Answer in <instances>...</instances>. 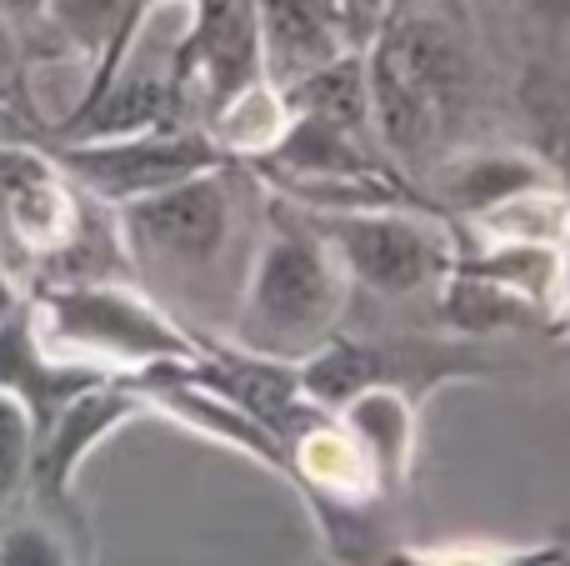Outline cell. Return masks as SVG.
<instances>
[{"label":"cell","instance_id":"cell-15","mask_svg":"<svg viewBox=\"0 0 570 566\" xmlns=\"http://www.w3.org/2000/svg\"><path fill=\"white\" fill-rule=\"evenodd\" d=\"M445 316H451L455 326H471V331L515 326V321H525V296L511 286H501V281L481 276V271H461V276L445 286Z\"/></svg>","mask_w":570,"mask_h":566},{"label":"cell","instance_id":"cell-13","mask_svg":"<svg viewBox=\"0 0 570 566\" xmlns=\"http://www.w3.org/2000/svg\"><path fill=\"white\" fill-rule=\"evenodd\" d=\"M295 377H301V391L315 401V407H351L361 391L381 387L385 381V357L375 347H361V341H341L331 336L325 347H315L311 357L295 361Z\"/></svg>","mask_w":570,"mask_h":566},{"label":"cell","instance_id":"cell-7","mask_svg":"<svg viewBox=\"0 0 570 566\" xmlns=\"http://www.w3.org/2000/svg\"><path fill=\"white\" fill-rule=\"evenodd\" d=\"M90 231L80 186L56 156L0 140V236L30 261H66Z\"/></svg>","mask_w":570,"mask_h":566},{"label":"cell","instance_id":"cell-11","mask_svg":"<svg viewBox=\"0 0 570 566\" xmlns=\"http://www.w3.org/2000/svg\"><path fill=\"white\" fill-rule=\"evenodd\" d=\"M261 6V56H266V80L276 90L295 86L301 76L321 70L325 60L345 56L341 20L325 16L311 0H256Z\"/></svg>","mask_w":570,"mask_h":566},{"label":"cell","instance_id":"cell-6","mask_svg":"<svg viewBox=\"0 0 570 566\" xmlns=\"http://www.w3.org/2000/svg\"><path fill=\"white\" fill-rule=\"evenodd\" d=\"M50 156L66 166L86 196L106 206H126L136 196L166 191L186 176H200L210 166H226V150L210 140V130L190 126H160L136 130V136H100V140H60Z\"/></svg>","mask_w":570,"mask_h":566},{"label":"cell","instance_id":"cell-16","mask_svg":"<svg viewBox=\"0 0 570 566\" xmlns=\"http://www.w3.org/2000/svg\"><path fill=\"white\" fill-rule=\"evenodd\" d=\"M0 566H86L46 511H0Z\"/></svg>","mask_w":570,"mask_h":566},{"label":"cell","instance_id":"cell-17","mask_svg":"<svg viewBox=\"0 0 570 566\" xmlns=\"http://www.w3.org/2000/svg\"><path fill=\"white\" fill-rule=\"evenodd\" d=\"M531 186H541V176H535V166H525L521 156H481L455 176V196L475 211H491Z\"/></svg>","mask_w":570,"mask_h":566},{"label":"cell","instance_id":"cell-14","mask_svg":"<svg viewBox=\"0 0 570 566\" xmlns=\"http://www.w3.org/2000/svg\"><path fill=\"white\" fill-rule=\"evenodd\" d=\"M341 411L351 417L355 441H365V457H371L385 477H395V471H401L405 447H411V407H405V401L381 381V387L361 391V397H355L351 407H341Z\"/></svg>","mask_w":570,"mask_h":566},{"label":"cell","instance_id":"cell-24","mask_svg":"<svg viewBox=\"0 0 570 566\" xmlns=\"http://www.w3.org/2000/svg\"><path fill=\"white\" fill-rule=\"evenodd\" d=\"M445 0H391V16L395 10H441Z\"/></svg>","mask_w":570,"mask_h":566},{"label":"cell","instance_id":"cell-18","mask_svg":"<svg viewBox=\"0 0 570 566\" xmlns=\"http://www.w3.org/2000/svg\"><path fill=\"white\" fill-rule=\"evenodd\" d=\"M30 457H36V417L20 397L0 391V511L30 481Z\"/></svg>","mask_w":570,"mask_h":566},{"label":"cell","instance_id":"cell-12","mask_svg":"<svg viewBox=\"0 0 570 566\" xmlns=\"http://www.w3.org/2000/svg\"><path fill=\"white\" fill-rule=\"evenodd\" d=\"M140 20H146V0H46L36 26H46L50 36L66 50H76V56H100L96 80H90V90L80 96V100H90L116 76L120 60L130 56V40L140 36Z\"/></svg>","mask_w":570,"mask_h":566},{"label":"cell","instance_id":"cell-4","mask_svg":"<svg viewBox=\"0 0 570 566\" xmlns=\"http://www.w3.org/2000/svg\"><path fill=\"white\" fill-rule=\"evenodd\" d=\"M30 321L36 336L60 357H100L136 371L200 357V347L170 321V311L110 281H50L40 286Z\"/></svg>","mask_w":570,"mask_h":566},{"label":"cell","instance_id":"cell-9","mask_svg":"<svg viewBox=\"0 0 570 566\" xmlns=\"http://www.w3.org/2000/svg\"><path fill=\"white\" fill-rule=\"evenodd\" d=\"M136 387H116L100 377L96 387L76 391L46 427H36V457H30V487L40 507H66L70 481L96 441H106L126 417H136Z\"/></svg>","mask_w":570,"mask_h":566},{"label":"cell","instance_id":"cell-23","mask_svg":"<svg viewBox=\"0 0 570 566\" xmlns=\"http://www.w3.org/2000/svg\"><path fill=\"white\" fill-rule=\"evenodd\" d=\"M10 306H16V281H10V266L0 256V311H10Z\"/></svg>","mask_w":570,"mask_h":566},{"label":"cell","instance_id":"cell-10","mask_svg":"<svg viewBox=\"0 0 570 566\" xmlns=\"http://www.w3.org/2000/svg\"><path fill=\"white\" fill-rule=\"evenodd\" d=\"M96 381H100V371L86 367V361L50 357V347L36 336L30 306L16 301L10 311H0V391L26 401L36 427H46L76 391L96 387Z\"/></svg>","mask_w":570,"mask_h":566},{"label":"cell","instance_id":"cell-21","mask_svg":"<svg viewBox=\"0 0 570 566\" xmlns=\"http://www.w3.org/2000/svg\"><path fill=\"white\" fill-rule=\"evenodd\" d=\"M535 26L556 30V36H570V0H525Z\"/></svg>","mask_w":570,"mask_h":566},{"label":"cell","instance_id":"cell-5","mask_svg":"<svg viewBox=\"0 0 570 566\" xmlns=\"http://www.w3.org/2000/svg\"><path fill=\"white\" fill-rule=\"evenodd\" d=\"M315 231L331 241L345 276L375 296H415L451 276V241L435 221L401 206H345L305 211Z\"/></svg>","mask_w":570,"mask_h":566},{"label":"cell","instance_id":"cell-3","mask_svg":"<svg viewBox=\"0 0 570 566\" xmlns=\"http://www.w3.org/2000/svg\"><path fill=\"white\" fill-rule=\"evenodd\" d=\"M120 211V246L140 276L160 281L176 296H196L230 256L236 241V176L210 166L166 191L126 201Z\"/></svg>","mask_w":570,"mask_h":566},{"label":"cell","instance_id":"cell-8","mask_svg":"<svg viewBox=\"0 0 570 566\" xmlns=\"http://www.w3.org/2000/svg\"><path fill=\"white\" fill-rule=\"evenodd\" d=\"M176 76L180 86L196 80L206 90V116L266 80L256 0H190V30L176 50Z\"/></svg>","mask_w":570,"mask_h":566},{"label":"cell","instance_id":"cell-19","mask_svg":"<svg viewBox=\"0 0 570 566\" xmlns=\"http://www.w3.org/2000/svg\"><path fill=\"white\" fill-rule=\"evenodd\" d=\"M26 100V56H20V30L0 16V116Z\"/></svg>","mask_w":570,"mask_h":566},{"label":"cell","instance_id":"cell-20","mask_svg":"<svg viewBox=\"0 0 570 566\" xmlns=\"http://www.w3.org/2000/svg\"><path fill=\"white\" fill-rule=\"evenodd\" d=\"M335 10H341V36L351 50H365L375 40V30L385 26V16H391V0H335Z\"/></svg>","mask_w":570,"mask_h":566},{"label":"cell","instance_id":"cell-1","mask_svg":"<svg viewBox=\"0 0 570 566\" xmlns=\"http://www.w3.org/2000/svg\"><path fill=\"white\" fill-rule=\"evenodd\" d=\"M371 130L401 160H425L471 96V50L435 10H395L365 46Z\"/></svg>","mask_w":570,"mask_h":566},{"label":"cell","instance_id":"cell-25","mask_svg":"<svg viewBox=\"0 0 570 566\" xmlns=\"http://www.w3.org/2000/svg\"><path fill=\"white\" fill-rule=\"evenodd\" d=\"M311 6H321L325 16H335V20H341V10H335V0H311Z\"/></svg>","mask_w":570,"mask_h":566},{"label":"cell","instance_id":"cell-22","mask_svg":"<svg viewBox=\"0 0 570 566\" xmlns=\"http://www.w3.org/2000/svg\"><path fill=\"white\" fill-rule=\"evenodd\" d=\"M40 6H46V0H0V16L20 30V26H30V20H40Z\"/></svg>","mask_w":570,"mask_h":566},{"label":"cell","instance_id":"cell-26","mask_svg":"<svg viewBox=\"0 0 570 566\" xmlns=\"http://www.w3.org/2000/svg\"><path fill=\"white\" fill-rule=\"evenodd\" d=\"M150 6H156V0H146V10H150Z\"/></svg>","mask_w":570,"mask_h":566},{"label":"cell","instance_id":"cell-2","mask_svg":"<svg viewBox=\"0 0 570 566\" xmlns=\"http://www.w3.org/2000/svg\"><path fill=\"white\" fill-rule=\"evenodd\" d=\"M345 266L331 241L305 216L271 206V236L256 251V266L246 276L236 336L240 351L276 361H301L335 336V321L345 306Z\"/></svg>","mask_w":570,"mask_h":566}]
</instances>
